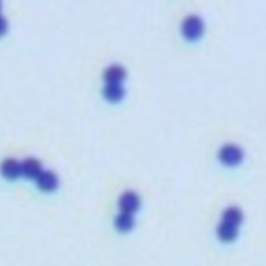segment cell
<instances>
[{
	"instance_id": "obj_1",
	"label": "cell",
	"mask_w": 266,
	"mask_h": 266,
	"mask_svg": "<svg viewBox=\"0 0 266 266\" xmlns=\"http://www.w3.org/2000/svg\"><path fill=\"white\" fill-rule=\"evenodd\" d=\"M183 33L186 39L196 40L203 36L204 23L196 15H190L186 17L183 23Z\"/></svg>"
},
{
	"instance_id": "obj_2",
	"label": "cell",
	"mask_w": 266,
	"mask_h": 266,
	"mask_svg": "<svg viewBox=\"0 0 266 266\" xmlns=\"http://www.w3.org/2000/svg\"><path fill=\"white\" fill-rule=\"evenodd\" d=\"M219 161L225 165H237L242 161V150L236 145H225L219 149Z\"/></svg>"
},
{
	"instance_id": "obj_3",
	"label": "cell",
	"mask_w": 266,
	"mask_h": 266,
	"mask_svg": "<svg viewBox=\"0 0 266 266\" xmlns=\"http://www.w3.org/2000/svg\"><path fill=\"white\" fill-rule=\"evenodd\" d=\"M119 205H120V209H121V212L132 214V213H135L137 209H139L140 198L136 193L125 192L123 196L120 197Z\"/></svg>"
},
{
	"instance_id": "obj_4",
	"label": "cell",
	"mask_w": 266,
	"mask_h": 266,
	"mask_svg": "<svg viewBox=\"0 0 266 266\" xmlns=\"http://www.w3.org/2000/svg\"><path fill=\"white\" fill-rule=\"evenodd\" d=\"M37 186L44 192H52L57 186V176L53 172H41L37 176Z\"/></svg>"
},
{
	"instance_id": "obj_5",
	"label": "cell",
	"mask_w": 266,
	"mask_h": 266,
	"mask_svg": "<svg viewBox=\"0 0 266 266\" xmlns=\"http://www.w3.org/2000/svg\"><path fill=\"white\" fill-rule=\"evenodd\" d=\"M125 77V70L120 65L108 66L103 73V79L106 84H120Z\"/></svg>"
},
{
	"instance_id": "obj_6",
	"label": "cell",
	"mask_w": 266,
	"mask_h": 266,
	"mask_svg": "<svg viewBox=\"0 0 266 266\" xmlns=\"http://www.w3.org/2000/svg\"><path fill=\"white\" fill-rule=\"evenodd\" d=\"M2 172H3L4 177L12 180L19 177L20 173H23V168H21V164L17 163L16 160L7 159L4 160L3 165H2Z\"/></svg>"
},
{
	"instance_id": "obj_7",
	"label": "cell",
	"mask_w": 266,
	"mask_h": 266,
	"mask_svg": "<svg viewBox=\"0 0 266 266\" xmlns=\"http://www.w3.org/2000/svg\"><path fill=\"white\" fill-rule=\"evenodd\" d=\"M217 234H218L219 239L223 242H233L237 238V226H233L230 224L221 223L217 229Z\"/></svg>"
},
{
	"instance_id": "obj_8",
	"label": "cell",
	"mask_w": 266,
	"mask_h": 266,
	"mask_svg": "<svg viewBox=\"0 0 266 266\" xmlns=\"http://www.w3.org/2000/svg\"><path fill=\"white\" fill-rule=\"evenodd\" d=\"M23 174L30 179H37L40 173H41V164L36 159H27L23 164Z\"/></svg>"
},
{
	"instance_id": "obj_9",
	"label": "cell",
	"mask_w": 266,
	"mask_h": 266,
	"mask_svg": "<svg viewBox=\"0 0 266 266\" xmlns=\"http://www.w3.org/2000/svg\"><path fill=\"white\" fill-rule=\"evenodd\" d=\"M103 95L108 101H120L124 96V90L120 84H106L103 90Z\"/></svg>"
},
{
	"instance_id": "obj_10",
	"label": "cell",
	"mask_w": 266,
	"mask_h": 266,
	"mask_svg": "<svg viewBox=\"0 0 266 266\" xmlns=\"http://www.w3.org/2000/svg\"><path fill=\"white\" fill-rule=\"evenodd\" d=\"M133 225H135V221H133L132 214H129V213L121 212V214H119L115 219V226L119 232H128V230L132 229Z\"/></svg>"
},
{
	"instance_id": "obj_11",
	"label": "cell",
	"mask_w": 266,
	"mask_h": 266,
	"mask_svg": "<svg viewBox=\"0 0 266 266\" xmlns=\"http://www.w3.org/2000/svg\"><path fill=\"white\" fill-rule=\"evenodd\" d=\"M223 221L233 226H238L242 223V213L237 208H229L223 213Z\"/></svg>"
}]
</instances>
